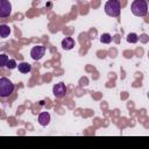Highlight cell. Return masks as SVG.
<instances>
[{
    "mask_svg": "<svg viewBox=\"0 0 149 149\" xmlns=\"http://www.w3.org/2000/svg\"><path fill=\"white\" fill-rule=\"evenodd\" d=\"M137 41H139V36L135 33H129L127 35V42H129V43H136Z\"/></svg>",
    "mask_w": 149,
    "mask_h": 149,
    "instance_id": "obj_12",
    "label": "cell"
},
{
    "mask_svg": "<svg viewBox=\"0 0 149 149\" xmlns=\"http://www.w3.org/2000/svg\"><path fill=\"white\" fill-rule=\"evenodd\" d=\"M120 10H121V6L119 0H108L105 3V12L108 16L116 17L120 15Z\"/></svg>",
    "mask_w": 149,
    "mask_h": 149,
    "instance_id": "obj_2",
    "label": "cell"
},
{
    "mask_svg": "<svg viewBox=\"0 0 149 149\" xmlns=\"http://www.w3.org/2000/svg\"><path fill=\"white\" fill-rule=\"evenodd\" d=\"M130 9L135 16H146L148 13V3L146 0H134Z\"/></svg>",
    "mask_w": 149,
    "mask_h": 149,
    "instance_id": "obj_1",
    "label": "cell"
},
{
    "mask_svg": "<svg viewBox=\"0 0 149 149\" xmlns=\"http://www.w3.org/2000/svg\"><path fill=\"white\" fill-rule=\"evenodd\" d=\"M45 54V47L43 45H36L30 50V56L34 61H40Z\"/></svg>",
    "mask_w": 149,
    "mask_h": 149,
    "instance_id": "obj_5",
    "label": "cell"
},
{
    "mask_svg": "<svg viewBox=\"0 0 149 149\" xmlns=\"http://www.w3.org/2000/svg\"><path fill=\"white\" fill-rule=\"evenodd\" d=\"M111 41H112V36H111L108 33H105V34H102V35L100 36V42H101V43L108 44V43H111Z\"/></svg>",
    "mask_w": 149,
    "mask_h": 149,
    "instance_id": "obj_11",
    "label": "cell"
},
{
    "mask_svg": "<svg viewBox=\"0 0 149 149\" xmlns=\"http://www.w3.org/2000/svg\"><path fill=\"white\" fill-rule=\"evenodd\" d=\"M74 47V40L72 37H65L62 41V48L64 50H71Z\"/></svg>",
    "mask_w": 149,
    "mask_h": 149,
    "instance_id": "obj_8",
    "label": "cell"
},
{
    "mask_svg": "<svg viewBox=\"0 0 149 149\" xmlns=\"http://www.w3.org/2000/svg\"><path fill=\"white\" fill-rule=\"evenodd\" d=\"M8 56L7 54H0V68H5L7 62H8Z\"/></svg>",
    "mask_w": 149,
    "mask_h": 149,
    "instance_id": "obj_13",
    "label": "cell"
},
{
    "mask_svg": "<svg viewBox=\"0 0 149 149\" xmlns=\"http://www.w3.org/2000/svg\"><path fill=\"white\" fill-rule=\"evenodd\" d=\"M10 34V28L7 24H0V37H8Z\"/></svg>",
    "mask_w": 149,
    "mask_h": 149,
    "instance_id": "obj_10",
    "label": "cell"
},
{
    "mask_svg": "<svg viewBox=\"0 0 149 149\" xmlns=\"http://www.w3.org/2000/svg\"><path fill=\"white\" fill-rule=\"evenodd\" d=\"M16 66H17V64H16V61H15V59H8V62H7V64H6V68H7V69L13 70V69H15Z\"/></svg>",
    "mask_w": 149,
    "mask_h": 149,
    "instance_id": "obj_14",
    "label": "cell"
},
{
    "mask_svg": "<svg viewBox=\"0 0 149 149\" xmlns=\"http://www.w3.org/2000/svg\"><path fill=\"white\" fill-rule=\"evenodd\" d=\"M50 122V114L48 112H42L38 115V123L41 126H47Z\"/></svg>",
    "mask_w": 149,
    "mask_h": 149,
    "instance_id": "obj_7",
    "label": "cell"
},
{
    "mask_svg": "<svg viewBox=\"0 0 149 149\" xmlns=\"http://www.w3.org/2000/svg\"><path fill=\"white\" fill-rule=\"evenodd\" d=\"M12 13V5L9 0H0V17H8Z\"/></svg>",
    "mask_w": 149,
    "mask_h": 149,
    "instance_id": "obj_4",
    "label": "cell"
},
{
    "mask_svg": "<svg viewBox=\"0 0 149 149\" xmlns=\"http://www.w3.org/2000/svg\"><path fill=\"white\" fill-rule=\"evenodd\" d=\"M16 68L19 69V71H20L21 73H28V72H30V70H31V65H30L29 63H27V62H21V63H19V65H17Z\"/></svg>",
    "mask_w": 149,
    "mask_h": 149,
    "instance_id": "obj_9",
    "label": "cell"
},
{
    "mask_svg": "<svg viewBox=\"0 0 149 149\" xmlns=\"http://www.w3.org/2000/svg\"><path fill=\"white\" fill-rule=\"evenodd\" d=\"M52 93L57 99H62L66 94V87L64 83H58L52 87Z\"/></svg>",
    "mask_w": 149,
    "mask_h": 149,
    "instance_id": "obj_6",
    "label": "cell"
},
{
    "mask_svg": "<svg viewBox=\"0 0 149 149\" xmlns=\"http://www.w3.org/2000/svg\"><path fill=\"white\" fill-rule=\"evenodd\" d=\"M14 91V84L8 78H0V97L7 98Z\"/></svg>",
    "mask_w": 149,
    "mask_h": 149,
    "instance_id": "obj_3",
    "label": "cell"
}]
</instances>
